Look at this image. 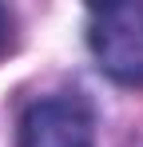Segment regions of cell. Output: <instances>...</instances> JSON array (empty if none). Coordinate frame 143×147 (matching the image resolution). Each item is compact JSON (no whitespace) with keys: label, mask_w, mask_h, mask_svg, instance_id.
Returning <instances> with one entry per match:
<instances>
[{"label":"cell","mask_w":143,"mask_h":147,"mask_svg":"<svg viewBox=\"0 0 143 147\" xmlns=\"http://www.w3.org/2000/svg\"><path fill=\"white\" fill-rule=\"evenodd\" d=\"M95 123L80 96L36 99L20 119V147H92Z\"/></svg>","instance_id":"obj_2"},{"label":"cell","mask_w":143,"mask_h":147,"mask_svg":"<svg viewBox=\"0 0 143 147\" xmlns=\"http://www.w3.org/2000/svg\"><path fill=\"white\" fill-rule=\"evenodd\" d=\"M4 32H8V24H4V8H0V48H4Z\"/></svg>","instance_id":"obj_3"},{"label":"cell","mask_w":143,"mask_h":147,"mask_svg":"<svg viewBox=\"0 0 143 147\" xmlns=\"http://www.w3.org/2000/svg\"><path fill=\"white\" fill-rule=\"evenodd\" d=\"M88 48L115 84H143V4H103L88 20Z\"/></svg>","instance_id":"obj_1"}]
</instances>
